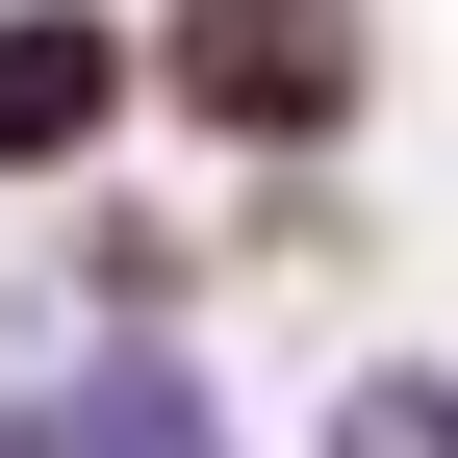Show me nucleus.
<instances>
[{"mask_svg":"<svg viewBox=\"0 0 458 458\" xmlns=\"http://www.w3.org/2000/svg\"><path fill=\"white\" fill-rule=\"evenodd\" d=\"M102 128V26H0V153H77Z\"/></svg>","mask_w":458,"mask_h":458,"instance_id":"f257e3e1","label":"nucleus"}]
</instances>
